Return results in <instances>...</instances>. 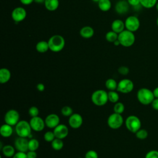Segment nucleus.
<instances>
[{
    "instance_id": "1a4fd4ad",
    "label": "nucleus",
    "mask_w": 158,
    "mask_h": 158,
    "mask_svg": "<svg viewBox=\"0 0 158 158\" xmlns=\"http://www.w3.org/2000/svg\"><path fill=\"white\" fill-rule=\"evenodd\" d=\"M134 88L133 82L128 78L121 80L117 85V90L122 93L127 94L133 91Z\"/></svg>"
},
{
    "instance_id": "aec40b11",
    "label": "nucleus",
    "mask_w": 158,
    "mask_h": 158,
    "mask_svg": "<svg viewBox=\"0 0 158 158\" xmlns=\"http://www.w3.org/2000/svg\"><path fill=\"white\" fill-rule=\"evenodd\" d=\"M12 133H13L12 126L6 123L1 125L0 128V134L2 137L9 138L12 135Z\"/></svg>"
},
{
    "instance_id": "09e8293b",
    "label": "nucleus",
    "mask_w": 158,
    "mask_h": 158,
    "mask_svg": "<svg viewBox=\"0 0 158 158\" xmlns=\"http://www.w3.org/2000/svg\"><path fill=\"white\" fill-rule=\"evenodd\" d=\"M113 43H114V44L115 46H119V45H120V42L118 41V40H117L116 41H115Z\"/></svg>"
},
{
    "instance_id": "4468645a",
    "label": "nucleus",
    "mask_w": 158,
    "mask_h": 158,
    "mask_svg": "<svg viewBox=\"0 0 158 158\" xmlns=\"http://www.w3.org/2000/svg\"><path fill=\"white\" fill-rule=\"evenodd\" d=\"M130 4L127 0H119L115 5V11L120 15L127 14L130 9Z\"/></svg>"
},
{
    "instance_id": "f8f14e48",
    "label": "nucleus",
    "mask_w": 158,
    "mask_h": 158,
    "mask_svg": "<svg viewBox=\"0 0 158 158\" xmlns=\"http://www.w3.org/2000/svg\"><path fill=\"white\" fill-rule=\"evenodd\" d=\"M30 126L35 131H41L44 128L46 124L44 120L39 116L31 117L30 121Z\"/></svg>"
},
{
    "instance_id": "2f4dec72",
    "label": "nucleus",
    "mask_w": 158,
    "mask_h": 158,
    "mask_svg": "<svg viewBox=\"0 0 158 158\" xmlns=\"http://www.w3.org/2000/svg\"><path fill=\"white\" fill-rule=\"evenodd\" d=\"M125 110V106L122 102H117L115 103L114 106V111L115 113L122 114Z\"/></svg>"
},
{
    "instance_id": "f257e3e1",
    "label": "nucleus",
    "mask_w": 158,
    "mask_h": 158,
    "mask_svg": "<svg viewBox=\"0 0 158 158\" xmlns=\"http://www.w3.org/2000/svg\"><path fill=\"white\" fill-rule=\"evenodd\" d=\"M49 50L54 52H59L61 51L65 47V40L60 35H54L51 36L48 41Z\"/></svg>"
},
{
    "instance_id": "7c9ffc66",
    "label": "nucleus",
    "mask_w": 158,
    "mask_h": 158,
    "mask_svg": "<svg viewBox=\"0 0 158 158\" xmlns=\"http://www.w3.org/2000/svg\"><path fill=\"white\" fill-rule=\"evenodd\" d=\"M108 99L112 103H116L118 102L119 95L118 93L115 91H109L108 92Z\"/></svg>"
},
{
    "instance_id": "79ce46f5",
    "label": "nucleus",
    "mask_w": 158,
    "mask_h": 158,
    "mask_svg": "<svg viewBox=\"0 0 158 158\" xmlns=\"http://www.w3.org/2000/svg\"><path fill=\"white\" fill-rule=\"evenodd\" d=\"M27 155L28 158H36L37 157V154L36 151H29L28 152H27Z\"/></svg>"
},
{
    "instance_id": "f3484780",
    "label": "nucleus",
    "mask_w": 158,
    "mask_h": 158,
    "mask_svg": "<svg viewBox=\"0 0 158 158\" xmlns=\"http://www.w3.org/2000/svg\"><path fill=\"white\" fill-rule=\"evenodd\" d=\"M44 122L47 127L49 128H54L60 124V118L56 114H51L46 116Z\"/></svg>"
},
{
    "instance_id": "f704fd0d",
    "label": "nucleus",
    "mask_w": 158,
    "mask_h": 158,
    "mask_svg": "<svg viewBox=\"0 0 158 158\" xmlns=\"http://www.w3.org/2000/svg\"><path fill=\"white\" fill-rule=\"evenodd\" d=\"M55 138H56V136L54 131H46L44 135V139L47 142L51 143Z\"/></svg>"
},
{
    "instance_id": "9d476101",
    "label": "nucleus",
    "mask_w": 158,
    "mask_h": 158,
    "mask_svg": "<svg viewBox=\"0 0 158 158\" xmlns=\"http://www.w3.org/2000/svg\"><path fill=\"white\" fill-rule=\"evenodd\" d=\"M20 114L15 109H10L4 115V121L11 126H15L20 121Z\"/></svg>"
},
{
    "instance_id": "423d86ee",
    "label": "nucleus",
    "mask_w": 158,
    "mask_h": 158,
    "mask_svg": "<svg viewBox=\"0 0 158 158\" xmlns=\"http://www.w3.org/2000/svg\"><path fill=\"white\" fill-rule=\"evenodd\" d=\"M125 126L128 131L135 133L141 128V120L136 115H130L125 120Z\"/></svg>"
},
{
    "instance_id": "39448f33",
    "label": "nucleus",
    "mask_w": 158,
    "mask_h": 158,
    "mask_svg": "<svg viewBox=\"0 0 158 158\" xmlns=\"http://www.w3.org/2000/svg\"><path fill=\"white\" fill-rule=\"evenodd\" d=\"M15 130L19 136L27 138L31 136L32 128L30 122H28L26 120H20L15 125Z\"/></svg>"
},
{
    "instance_id": "f03ea898",
    "label": "nucleus",
    "mask_w": 158,
    "mask_h": 158,
    "mask_svg": "<svg viewBox=\"0 0 158 158\" xmlns=\"http://www.w3.org/2000/svg\"><path fill=\"white\" fill-rule=\"evenodd\" d=\"M118 40L122 46L129 48L134 44L136 37L133 32L125 29L118 34Z\"/></svg>"
},
{
    "instance_id": "4c0bfd02",
    "label": "nucleus",
    "mask_w": 158,
    "mask_h": 158,
    "mask_svg": "<svg viewBox=\"0 0 158 158\" xmlns=\"http://www.w3.org/2000/svg\"><path fill=\"white\" fill-rule=\"evenodd\" d=\"M129 72H130V69L127 66H120L118 69V72L122 75H127L129 73Z\"/></svg>"
},
{
    "instance_id": "473e14b6",
    "label": "nucleus",
    "mask_w": 158,
    "mask_h": 158,
    "mask_svg": "<svg viewBox=\"0 0 158 158\" xmlns=\"http://www.w3.org/2000/svg\"><path fill=\"white\" fill-rule=\"evenodd\" d=\"M61 114L63 116L70 117L73 114V110L71 107L69 106H65L61 109Z\"/></svg>"
},
{
    "instance_id": "603ef678",
    "label": "nucleus",
    "mask_w": 158,
    "mask_h": 158,
    "mask_svg": "<svg viewBox=\"0 0 158 158\" xmlns=\"http://www.w3.org/2000/svg\"><path fill=\"white\" fill-rule=\"evenodd\" d=\"M156 24H157V27H158V17H157V19H156Z\"/></svg>"
},
{
    "instance_id": "0eeeda50",
    "label": "nucleus",
    "mask_w": 158,
    "mask_h": 158,
    "mask_svg": "<svg viewBox=\"0 0 158 158\" xmlns=\"http://www.w3.org/2000/svg\"><path fill=\"white\" fill-rule=\"evenodd\" d=\"M125 29L132 32L138 30L140 27V21L136 15H129L124 21Z\"/></svg>"
},
{
    "instance_id": "a18cd8bd",
    "label": "nucleus",
    "mask_w": 158,
    "mask_h": 158,
    "mask_svg": "<svg viewBox=\"0 0 158 158\" xmlns=\"http://www.w3.org/2000/svg\"><path fill=\"white\" fill-rule=\"evenodd\" d=\"M36 88H37V89H38L39 91L42 92V91H43L44 90V89H45V86H44V85L43 83H38V84L37 85Z\"/></svg>"
},
{
    "instance_id": "37998d69",
    "label": "nucleus",
    "mask_w": 158,
    "mask_h": 158,
    "mask_svg": "<svg viewBox=\"0 0 158 158\" xmlns=\"http://www.w3.org/2000/svg\"><path fill=\"white\" fill-rule=\"evenodd\" d=\"M151 105L154 109L158 110V98H154L151 103Z\"/></svg>"
},
{
    "instance_id": "49530a36",
    "label": "nucleus",
    "mask_w": 158,
    "mask_h": 158,
    "mask_svg": "<svg viewBox=\"0 0 158 158\" xmlns=\"http://www.w3.org/2000/svg\"><path fill=\"white\" fill-rule=\"evenodd\" d=\"M153 94H154V96L155 98H158V87L156 88L153 90Z\"/></svg>"
},
{
    "instance_id": "a878e982",
    "label": "nucleus",
    "mask_w": 158,
    "mask_h": 158,
    "mask_svg": "<svg viewBox=\"0 0 158 158\" xmlns=\"http://www.w3.org/2000/svg\"><path fill=\"white\" fill-rule=\"evenodd\" d=\"M158 0H140V5L145 9H151L156 6Z\"/></svg>"
},
{
    "instance_id": "cd10ccee",
    "label": "nucleus",
    "mask_w": 158,
    "mask_h": 158,
    "mask_svg": "<svg viewBox=\"0 0 158 158\" xmlns=\"http://www.w3.org/2000/svg\"><path fill=\"white\" fill-rule=\"evenodd\" d=\"M118 33L114 32L112 30H110L106 33L105 38L107 41L109 43H114L115 41L118 40Z\"/></svg>"
},
{
    "instance_id": "393cba45",
    "label": "nucleus",
    "mask_w": 158,
    "mask_h": 158,
    "mask_svg": "<svg viewBox=\"0 0 158 158\" xmlns=\"http://www.w3.org/2000/svg\"><path fill=\"white\" fill-rule=\"evenodd\" d=\"M2 152L3 155L7 157H12L15 154L14 147L9 144L4 146L2 148Z\"/></svg>"
},
{
    "instance_id": "c85d7f7f",
    "label": "nucleus",
    "mask_w": 158,
    "mask_h": 158,
    "mask_svg": "<svg viewBox=\"0 0 158 158\" xmlns=\"http://www.w3.org/2000/svg\"><path fill=\"white\" fill-rule=\"evenodd\" d=\"M118 83L113 78H109L106 81L105 85L109 91H115L117 88Z\"/></svg>"
},
{
    "instance_id": "c756f323",
    "label": "nucleus",
    "mask_w": 158,
    "mask_h": 158,
    "mask_svg": "<svg viewBox=\"0 0 158 158\" xmlns=\"http://www.w3.org/2000/svg\"><path fill=\"white\" fill-rule=\"evenodd\" d=\"M40 146L39 141L35 138H31L28 141V151H36Z\"/></svg>"
},
{
    "instance_id": "c03bdc74",
    "label": "nucleus",
    "mask_w": 158,
    "mask_h": 158,
    "mask_svg": "<svg viewBox=\"0 0 158 158\" xmlns=\"http://www.w3.org/2000/svg\"><path fill=\"white\" fill-rule=\"evenodd\" d=\"M20 3L25 6H28L34 2V0H19Z\"/></svg>"
},
{
    "instance_id": "2eb2a0df",
    "label": "nucleus",
    "mask_w": 158,
    "mask_h": 158,
    "mask_svg": "<svg viewBox=\"0 0 158 158\" xmlns=\"http://www.w3.org/2000/svg\"><path fill=\"white\" fill-rule=\"evenodd\" d=\"M55 136L57 138L63 139L69 135V128L64 124H59L53 130Z\"/></svg>"
},
{
    "instance_id": "b1692460",
    "label": "nucleus",
    "mask_w": 158,
    "mask_h": 158,
    "mask_svg": "<svg viewBox=\"0 0 158 158\" xmlns=\"http://www.w3.org/2000/svg\"><path fill=\"white\" fill-rule=\"evenodd\" d=\"M99 9L102 12H107L112 7V2L110 0H100L98 2Z\"/></svg>"
},
{
    "instance_id": "e433bc0d",
    "label": "nucleus",
    "mask_w": 158,
    "mask_h": 158,
    "mask_svg": "<svg viewBox=\"0 0 158 158\" xmlns=\"http://www.w3.org/2000/svg\"><path fill=\"white\" fill-rule=\"evenodd\" d=\"M85 158H98V154L94 150H89L86 152Z\"/></svg>"
},
{
    "instance_id": "ea45409f",
    "label": "nucleus",
    "mask_w": 158,
    "mask_h": 158,
    "mask_svg": "<svg viewBox=\"0 0 158 158\" xmlns=\"http://www.w3.org/2000/svg\"><path fill=\"white\" fill-rule=\"evenodd\" d=\"M12 158H28L27 153L25 152H20L18 151L16 152L14 156L12 157Z\"/></svg>"
},
{
    "instance_id": "6ab92c4d",
    "label": "nucleus",
    "mask_w": 158,
    "mask_h": 158,
    "mask_svg": "<svg viewBox=\"0 0 158 158\" xmlns=\"http://www.w3.org/2000/svg\"><path fill=\"white\" fill-rule=\"evenodd\" d=\"M80 35L85 38L89 39L92 38L94 34V29L90 26H84L80 30Z\"/></svg>"
},
{
    "instance_id": "a19ab883",
    "label": "nucleus",
    "mask_w": 158,
    "mask_h": 158,
    "mask_svg": "<svg viewBox=\"0 0 158 158\" xmlns=\"http://www.w3.org/2000/svg\"><path fill=\"white\" fill-rule=\"evenodd\" d=\"M127 1L130 4V6L133 7H137L140 5V0H127Z\"/></svg>"
},
{
    "instance_id": "6e6552de",
    "label": "nucleus",
    "mask_w": 158,
    "mask_h": 158,
    "mask_svg": "<svg viewBox=\"0 0 158 158\" xmlns=\"http://www.w3.org/2000/svg\"><path fill=\"white\" fill-rule=\"evenodd\" d=\"M123 123V118L121 114L113 113L110 114L107 118V125L112 129H118L120 128Z\"/></svg>"
},
{
    "instance_id": "7ed1b4c3",
    "label": "nucleus",
    "mask_w": 158,
    "mask_h": 158,
    "mask_svg": "<svg viewBox=\"0 0 158 158\" xmlns=\"http://www.w3.org/2000/svg\"><path fill=\"white\" fill-rule=\"evenodd\" d=\"M137 98L138 101L144 105H148L152 103L155 97L153 91L148 88H143L137 92Z\"/></svg>"
},
{
    "instance_id": "dca6fc26",
    "label": "nucleus",
    "mask_w": 158,
    "mask_h": 158,
    "mask_svg": "<svg viewBox=\"0 0 158 158\" xmlns=\"http://www.w3.org/2000/svg\"><path fill=\"white\" fill-rule=\"evenodd\" d=\"M14 145L15 148L18 151L26 152L27 151H28V141L27 140V138L19 136V138L15 139Z\"/></svg>"
},
{
    "instance_id": "8fccbe9b",
    "label": "nucleus",
    "mask_w": 158,
    "mask_h": 158,
    "mask_svg": "<svg viewBox=\"0 0 158 158\" xmlns=\"http://www.w3.org/2000/svg\"><path fill=\"white\" fill-rule=\"evenodd\" d=\"M156 10H157V11L158 12V2H157V4H156Z\"/></svg>"
},
{
    "instance_id": "5701e85b",
    "label": "nucleus",
    "mask_w": 158,
    "mask_h": 158,
    "mask_svg": "<svg viewBox=\"0 0 158 158\" xmlns=\"http://www.w3.org/2000/svg\"><path fill=\"white\" fill-rule=\"evenodd\" d=\"M35 48H36V50L37 51V52H38L40 53L46 52L48 50H49L48 42L46 41H44V40L40 41L36 43V44L35 46Z\"/></svg>"
},
{
    "instance_id": "58836bf2",
    "label": "nucleus",
    "mask_w": 158,
    "mask_h": 158,
    "mask_svg": "<svg viewBox=\"0 0 158 158\" xmlns=\"http://www.w3.org/2000/svg\"><path fill=\"white\" fill-rule=\"evenodd\" d=\"M145 158H158V151L152 150L149 151L146 154Z\"/></svg>"
},
{
    "instance_id": "ddd939ff",
    "label": "nucleus",
    "mask_w": 158,
    "mask_h": 158,
    "mask_svg": "<svg viewBox=\"0 0 158 158\" xmlns=\"http://www.w3.org/2000/svg\"><path fill=\"white\" fill-rule=\"evenodd\" d=\"M69 124L72 128H79L83 124V118L81 115L78 113L73 114L69 117Z\"/></svg>"
},
{
    "instance_id": "72a5a7b5",
    "label": "nucleus",
    "mask_w": 158,
    "mask_h": 158,
    "mask_svg": "<svg viewBox=\"0 0 158 158\" xmlns=\"http://www.w3.org/2000/svg\"><path fill=\"white\" fill-rule=\"evenodd\" d=\"M135 134H136V138L139 139H144L148 136V131L144 129H141V128L138 131H137L135 133Z\"/></svg>"
},
{
    "instance_id": "4be33fe9",
    "label": "nucleus",
    "mask_w": 158,
    "mask_h": 158,
    "mask_svg": "<svg viewBox=\"0 0 158 158\" xmlns=\"http://www.w3.org/2000/svg\"><path fill=\"white\" fill-rule=\"evenodd\" d=\"M11 78L10 71L7 68H2L0 69V83L4 84L7 83Z\"/></svg>"
},
{
    "instance_id": "de8ad7c7",
    "label": "nucleus",
    "mask_w": 158,
    "mask_h": 158,
    "mask_svg": "<svg viewBox=\"0 0 158 158\" xmlns=\"http://www.w3.org/2000/svg\"><path fill=\"white\" fill-rule=\"evenodd\" d=\"M45 0H34V2L37 4H44Z\"/></svg>"
},
{
    "instance_id": "3c124183",
    "label": "nucleus",
    "mask_w": 158,
    "mask_h": 158,
    "mask_svg": "<svg viewBox=\"0 0 158 158\" xmlns=\"http://www.w3.org/2000/svg\"><path fill=\"white\" fill-rule=\"evenodd\" d=\"M93 2H98L100 0H91Z\"/></svg>"
},
{
    "instance_id": "c9c22d12",
    "label": "nucleus",
    "mask_w": 158,
    "mask_h": 158,
    "mask_svg": "<svg viewBox=\"0 0 158 158\" xmlns=\"http://www.w3.org/2000/svg\"><path fill=\"white\" fill-rule=\"evenodd\" d=\"M39 113H40L39 109L36 106H31L28 110V114L31 116V117L38 116Z\"/></svg>"
},
{
    "instance_id": "bb28decb",
    "label": "nucleus",
    "mask_w": 158,
    "mask_h": 158,
    "mask_svg": "<svg viewBox=\"0 0 158 158\" xmlns=\"http://www.w3.org/2000/svg\"><path fill=\"white\" fill-rule=\"evenodd\" d=\"M51 146L53 149H54L56 151H59L63 148L64 142H63L62 139L56 138L51 142Z\"/></svg>"
},
{
    "instance_id": "a211bd4d",
    "label": "nucleus",
    "mask_w": 158,
    "mask_h": 158,
    "mask_svg": "<svg viewBox=\"0 0 158 158\" xmlns=\"http://www.w3.org/2000/svg\"><path fill=\"white\" fill-rule=\"evenodd\" d=\"M111 30L114 31V32L119 34L124 30H125V23L121 19H115L112 21L111 23Z\"/></svg>"
},
{
    "instance_id": "9b49d317",
    "label": "nucleus",
    "mask_w": 158,
    "mask_h": 158,
    "mask_svg": "<svg viewBox=\"0 0 158 158\" xmlns=\"http://www.w3.org/2000/svg\"><path fill=\"white\" fill-rule=\"evenodd\" d=\"M27 12L23 7H17L11 12V18L15 22L19 23L23 21L27 17Z\"/></svg>"
},
{
    "instance_id": "412c9836",
    "label": "nucleus",
    "mask_w": 158,
    "mask_h": 158,
    "mask_svg": "<svg viewBox=\"0 0 158 158\" xmlns=\"http://www.w3.org/2000/svg\"><path fill=\"white\" fill-rule=\"evenodd\" d=\"M44 6L48 11H55L59 6V0H45Z\"/></svg>"
},
{
    "instance_id": "20e7f679",
    "label": "nucleus",
    "mask_w": 158,
    "mask_h": 158,
    "mask_svg": "<svg viewBox=\"0 0 158 158\" xmlns=\"http://www.w3.org/2000/svg\"><path fill=\"white\" fill-rule=\"evenodd\" d=\"M108 101V93L105 90L98 89L94 91L91 94V101L96 106H102Z\"/></svg>"
}]
</instances>
